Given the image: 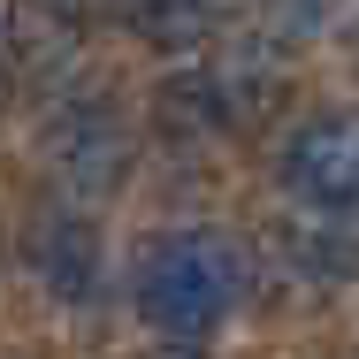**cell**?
I'll list each match as a JSON object with an SVG mask.
<instances>
[{
	"label": "cell",
	"mask_w": 359,
	"mask_h": 359,
	"mask_svg": "<svg viewBox=\"0 0 359 359\" xmlns=\"http://www.w3.org/2000/svg\"><path fill=\"white\" fill-rule=\"evenodd\" d=\"M237 298H245V252L222 229L161 237L138 268V306H145V321L168 329V337H207Z\"/></svg>",
	"instance_id": "obj_1"
},
{
	"label": "cell",
	"mask_w": 359,
	"mask_h": 359,
	"mask_svg": "<svg viewBox=\"0 0 359 359\" xmlns=\"http://www.w3.org/2000/svg\"><path fill=\"white\" fill-rule=\"evenodd\" d=\"M283 191L329 222H359V115H321L290 138Z\"/></svg>",
	"instance_id": "obj_2"
},
{
	"label": "cell",
	"mask_w": 359,
	"mask_h": 359,
	"mask_svg": "<svg viewBox=\"0 0 359 359\" xmlns=\"http://www.w3.org/2000/svg\"><path fill=\"white\" fill-rule=\"evenodd\" d=\"M84 260H92L84 229H54V245L39 237V268H54V283H62V290H84Z\"/></svg>",
	"instance_id": "obj_3"
}]
</instances>
